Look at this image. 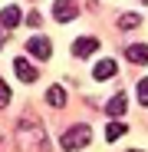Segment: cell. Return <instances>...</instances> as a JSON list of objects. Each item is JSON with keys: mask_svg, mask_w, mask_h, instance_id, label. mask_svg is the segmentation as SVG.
Here are the masks:
<instances>
[{"mask_svg": "<svg viewBox=\"0 0 148 152\" xmlns=\"http://www.w3.org/2000/svg\"><path fill=\"white\" fill-rule=\"evenodd\" d=\"M46 103L49 106H66V89L63 86H49L46 89Z\"/></svg>", "mask_w": 148, "mask_h": 152, "instance_id": "cell-10", "label": "cell"}, {"mask_svg": "<svg viewBox=\"0 0 148 152\" xmlns=\"http://www.w3.org/2000/svg\"><path fill=\"white\" fill-rule=\"evenodd\" d=\"M95 50H99V40L95 37H79L76 43H72V53H76V56H92Z\"/></svg>", "mask_w": 148, "mask_h": 152, "instance_id": "cell-6", "label": "cell"}, {"mask_svg": "<svg viewBox=\"0 0 148 152\" xmlns=\"http://www.w3.org/2000/svg\"><path fill=\"white\" fill-rule=\"evenodd\" d=\"M125 132H129V126H125V122H118V119L105 126V139H109V142H115V139H122V136H125Z\"/></svg>", "mask_w": 148, "mask_h": 152, "instance_id": "cell-11", "label": "cell"}, {"mask_svg": "<svg viewBox=\"0 0 148 152\" xmlns=\"http://www.w3.org/2000/svg\"><path fill=\"white\" fill-rule=\"evenodd\" d=\"M27 50H30V53H33L36 60H49V56H53V43H49L46 37H30Z\"/></svg>", "mask_w": 148, "mask_h": 152, "instance_id": "cell-4", "label": "cell"}, {"mask_svg": "<svg viewBox=\"0 0 148 152\" xmlns=\"http://www.w3.org/2000/svg\"><path fill=\"white\" fill-rule=\"evenodd\" d=\"M138 23H142L138 13H122V17H118V27H122V30H135Z\"/></svg>", "mask_w": 148, "mask_h": 152, "instance_id": "cell-13", "label": "cell"}, {"mask_svg": "<svg viewBox=\"0 0 148 152\" xmlns=\"http://www.w3.org/2000/svg\"><path fill=\"white\" fill-rule=\"evenodd\" d=\"M142 4H148V0H142Z\"/></svg>", "mask_w": 148, "mask_h": 152, "instance_id": "cell-18", "label": "cell"}, {"mask_svg": "<svg viewBox=\"0 0 148 152\" xmlns=\"http://www.w3.org/2000/svg\"><path fill=\"white\" fill-rule=\"evenodd\" d=\"M17 145H20V152H46V132H43V126L23 119L17 126Z\"/></svg>", "mask_w": 148, "mask_h": 152, "instance_id": "cell-1", "label": "cell"}, {"mask_svg": "<svg viewBox=\"0 0 148 152\" xmlns=\"http://www.w3.org/2000/svg\"><path fill=\"white\" fill-rule=\"evenodd\" d=\"M53 17L59 23H72V20L79 17V7L72 4V0H53Z\"/></svg>", "mask_w": 148, "mask_h": 152, "instance_id": "cell-3", "label": "cell"}, {"mask_svg": "<svg viewBox=\"0 0 148 152\" xmlns=\"http://www.w3.org/2000/svg\"><path fill=\"white\" fill-rule=\"evenodd\" d=\"M115 73H118L115 60H99V63H95V69H92L95 80H109V76H115Z\"/></svg>", "mask_w": 148, "mask_h": 152, "instance_id": "cell-8", "label": "cell"}, {"mask_svg": "<svg viewBox=\"0 0 148 152\" xmlns=\"http://www.w3.org/2000/svg\"><path fill=\"white\" fill-rule=\"evenodd\" d=\"M27 23H30V27H40V23H43V20H40V13H36V10H33V13H30V17H27Z\"/></svg>", "mask_w": 148, "mask_h": 152, "instance_id": "cell-16", "label": "cell"}, {"mask_svg": "<svg viewBox=\"0 0 148 152\" xmlns=\"http://www.w3.org/2000/svg\"><path fill=\"white\" fill-rule=\"evenodd\" d=\"M13 99V89L7 86V83H0V103H4V109H7V103Z\"/></svg>", "mask_w": 148, "mask_h": 152, "instance_id": "cell-15", "label": "cell"}, {"mask_svg": "<svg viewBox=\"0 0 148 152\" xmlns=\"http://www.w3.org/2000/svg\"><path fill=\"white\" fill-rule=\"evenodd\" d=\"M13 69H17V76H20L23 83H36V76H40V73H36V66H33L30 60H23V56H17V60H13Z\"/></svg>", "mask_w": 148, "mask_h": 152, "instance_id": "cell-5", "label": "cell"}, {"mask_svg": "<svg viewBox=\"0 0 148 152\" xmlns=\"http://www.w3.org/2000/svg\"><path fill=\"white\" fill-rule=\"evenodd\" d=\"M138 103L148 106V80H138Z\"/></svg>", "mask_w": 148, "mask_h": 152, "instance_id": "cell-14", "label": "cell"}, {"mask_svg": "<svg viewBox=\"0 0 148 152\" xmlns=\"http://www.w3.org/2000/svg\"><path fill=\"white\" fill-rule=\"evenodd\" d=\"M89 139H92L89 126H72L69 132H63V136H59V145H63L66 152H72V149H79V145H89Z\"/></svg>", "mask_w": 148, "mask_h": 152, "instance_id": "cell-2", "label": "cell"}, {"mask_svg": "<svg viewBox=\"0 0 148 152\" xmlns=\"http://www.w3.org/2000/svg\"><path fill=\"white\" fill-rule=\"evenodd\" d=\"M17 23H20V7H4V30H13L17 27Z\"/></svg>", "mask_w": 148, "mask_h": 152, "instance_id": "cell-12", "label": "cell"}, {"mask_svg": "<svg viewBox=\"0 0 148 152\" xmlns=\"http://www.w3.org/2000/svg\"><path fill=\"white\" fill-rule=\"evenodd\" d=\"M129 152H142V149H129Z\"/></svg>", "mask_w": 148, "mask_h": 152, "instance_id": "cell-17", "label": "cell"}, {"mask_svg": "<svg viewBox=\"0 0 148 152\" xmlns=\"http://www.w3.org/2000/svg\"><path fill=\"white\" fill-rule=\"evenodd\" d=\"M125 56H129L132 63L145 66V63H148V46H145V43H129V46H125Z\"/></svg>", "mask_w": 148, "mask_h": 152, "instance_id": "cell-7", "label": "cell"}, {"mask_svg": "<svg viewBox=\"0 0 148 152\" xmlns=\"http://www.w3.org/2000/svg\"><path fill=\"white\" fill-rule=\"evenodd\" d=\"M105 109H109V116H122V113L129 109V99H125V93H118V96H112Z\"/></svg>", "mask_w": 148, "mask_h": 152, "instance_id": "cell-9", "label": "cell"}]
</instances>
